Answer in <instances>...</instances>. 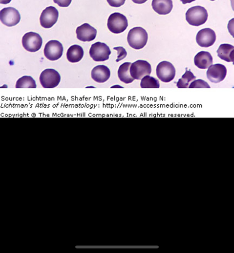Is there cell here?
Segmentation results:
<instances>
[{"mask_svg":"<svg viewBox=\"0 0 234 253\" xmlns=\"http://www.w3.org/2000/svg\"><path fill=\"white\" fill-rule=\"evenodd\" d=\"M84 56L83 48L77 45L71 46L67 50L66 57L67 60L71 63L80 61Z\"/></svg>","mask_w":234,"mask_h":253,"instance_id":"18","label":"cell"},{"mask_svg":"<svg viewBox=\"0 0 234 253\" xmlns=\"http://www.w3.org/2000/svg\"><path fill=\"white\" fill-rule=\"evenodd\" d=\"M210 1H215V0H210Z\"/></svg>","mask_w":234,"mask_h":253,"instance_id":"31","label":"cell"},{"mask_svg":"<svg viewBox=\"0 0 234 253\" xmlns=\"http://www.w3.org/2000/svg\"><path fill=\"white\" fill-rule=\"evenodd\" d=\"M156 73L161 81L164 83H169L174 79L176 70L171 63L163 61L157 65Z\"/></svg>","mask_w":234,"mask_h":253,"instance_id":"6","label":"cell"},{"mask_svg":"<svg viewBox=\"0 0 234 253\" xmlns=\"http://www.w3.org/2000/svg\"><path fill=\"white\" fill-rule=\"evenodd\" d=\"M180 1L182 2L183 4L185 5L194 2L196 1V0H180Z\"/></svg>","mask_w":234,"mask_h":253,"instance_id":"29","label":"cell"},{"mask_svg":"<svg viewBox=\"0 0 234 253\" xmlns=\"http://www.w3.org/2000/svg\"><path fill=\"white\" fill-rule=\"evenodd\" d=\"M63 51V46L59 41L51 40L46 44L44 53L48 59L55 61L62 57Z\"/></svg>","mask_w":234,"mask_h":253,"instance_id":"12","label":"cell"},{"mask_svg":"<svg viewBox=\"0 0 234 253\" xmlns=\"http://www.w3.org/2000/svg\"><path fill=\"white\" fill-rule=\"evenodd\" d=\"M59 72L53 69H46L43 71L40 80L42 86L45 89H53L57 87L61 82Z\"/></svg>","mask_w":234,"mask_h":253,"instance_id":"5","label":"cell"},{"mask_svg":"<svg viewBox=\"0 0 234 253\" xmlns=\"http://www.w3.org/2000/svg\"><path fill=\"white\" fill-rule=\"evenodd\" d=\"M107 25L110 32L114 34H120L127 29L128 25V20L124 15L114 13L109 17Z\"/></svg>","mask_w":234,"mask_h":253,"instance_id":"3","label":"cell"},{"mask_svg":"<svg viewBox=\"0 0 234 253\" xmlns=\"http://www.w3.org/2000/svg\"><path fill=\"white\" fill-rule=\"evenodd\" d=\"M113 49L118 51V58H117L116 60V62H119L127 57L128 53L124 48L122 47H119L114 48Z\"/></svg>","mask_w":234,"mask_h":253,"instance_id":"25","label":"cell"},{"mask_svg":"<svg viewBox=\"0 0 234 253\" xmlns=\"http://www.w3.org/2000/svg\"><path fill=\"white\" fill-rule=\"evenodd\" d=\"M189 88H211L209 84L202 79L194 80L191 83Z\"/></svg>","mask_w":234,"mask_h":253,"instance_id":"24","label":"cell"},{"mask_svg":"<svg viewBox=\"0 0 234 253\" xmlns=\"http://www.w3.org/2000/svg\"><path fill=\"white\" fill-rule=\"evenodd\" d=\"M131 64L129 62L123 63L120 66L118 72L120 80L127 84L132 83L135 80L132 78L130 73V67Z\"/></svg>","mask_w":234,"mask_h":253,"instance_id":"20","label":"cell"},{"mask_svg":"<svg viewBox=\"0 0 234 253\" xmlns=\"http://www.w3.org/2000/svg\"><path fill=\"white\" fill-rule=\"evenodd\" d=\"M43 39L38 33L30 32L24 34L22 39L23 48L28 52L34 53L40 50L43 45Z\"/></svg>","mask_w":234,"mask_h":253,"instance_id":"4","label":"cell"},{"mask_svg":"<svg viewBox=\"0 0 234 253\" xmlns=\"http://www.w3.org/2000/svg\"><path fill=\"white\" fill-rule=\"evenodd\" d=\"M21 19L19 11L13 7L4 8L0 12V20L3 24L8 27L17 25Z\"/></svg>","mask_w":234,"mask_h":253,"instance_id":"9","label":"cell"},{"mask_svg":"<svg viewBox=\"0 0 234 253\" xmlns=\"http://www.w3.org/2000/svg\"><path fill=\"white\" fill-rule=\"evenodd\" d=\"M148 40V34L144 28L136 27L131 29L128 36L129 45L135 50H140L146 45Z\"/></svg>","mask_w":234,"mask_h":253,"instance_id":"1","label":"cell"},{"mask_svg":"<svg viewBox=\"0 0 234 253\" xmlns=\"http://www.w3.org/2000/svg\"><path fill=\"white\" fill-rule=\"evenodd\" d=\"M12 0H0V3L1 4L6 5L10 3Z\"/></svg>","mask_w":234,"mask_h":253,"instance_id":"30","label":"cell"},{"mask_svg":"<svg viewBox=\"0 0 234 253\" xmlns=\"http://www.w3.org/2000/svg\"><path fill=\"white\" fill-rule=\"evenodd\" d=\"M37 86L33 78L29 76H24L18 80L16 88H36Z\"/></svg>","mask_w":234,"mask_h":253,"instance_id":"22","label":"cell"},{"mask_svg":"<svg viewBox=\"0 0 234 253\" xmlns=\"http://www.w3.org/2000/svg\"><path fill=\"white\" fill-rule=\"evenodd\" d=\"M58 18L59 12L56 8L53 6L47 7L43 10L41 15V25L45 28H50L56 23Z\"/></svg>","mask_w":234,"mask_h":253,"instance_id":"13","label":"cell"},{"mask_svg":"<svg viewBox=\"0 0 234 253\" xmlns=\"http://www.w3.org/2000/svg\"><path fill=\"white\" fill-rule=\"evenodd\" d=\"M106 1L111 7L119 8L125 4L126 0H106Z\"/></svg>","mask_w":234,"mask_h":253,"instance_id":"26","label":"cell"},{"mask_svg":"<svg viewBox=\"0 0 234 253\" xmlns=\"http://www.w3.org/2000/svg\"><path fill=\"white\" fill-rule=\"evenodd\" d=\"M194 63L199 68L206 69L213 65V58L209 52L202 51L194 57Z\"/></svg>","mask_w":234,"mask_h":253,"instance_id":"17","label":"cell"},{"mask_svg":"<svg viewBox=\"0 0 234 253\" xmlns=\"http://www.w3.org/2000/svg\"><path fill=\"white\" fill-rule=\"evenodd\" d=\"M153 10L160 15L169 14L173 9L172 0H152Z\"/></svg>","mask_w":234,"mask_h":253,"instance_id":"16","label":"cell"},{"mask_svg":"<svg viewBox=\"0 0 234 253\" xmlns=\"http://www.w3.org/2000/svg\"><path fill=\"white\" fill-rule=\"evenodd\" d=\"M132 1L135 4H142L146 2L148 0H132Z\"/></svg>","mask_w":234,"mask_h":253,"instance_id":"28","label":"cell"},{"mask_svg":"<svg viewBox=\"0 0 234 253\" xmlns=\"http://www.w3.org/2000/svg\"><path fill=\"white\" fill-rule=\"evenodd\" d=\"M216 40V34L214 30L207 28L199 31L196 36L197 44L203 48L212 46Z\"/></svg>","mask_w":234,"mask_h":253,"instance_id":"10","label":"cell"},{"mask_svg":"<svg viewBox=\"0 0 234 253\" xmlns=\"http://www.w3.org/2000/svg\"><path fill=\"white\" fill-rule=\"evenodd\" d=\"M142 88H160V84L158 80L147 76L141 79L140 84Z\"/></svg>","mask_w":234,"mask_h":253,"instance_id":"23","label":"cell"},{"mask_svg":"<svg viewBox=\"0 0 234 253\" xmlns=\"http://www.w3.org/2000/svg\"><path fill=\"white\" fill-rule=\"evenodd\" d=\"M77 38L83 42H90L96 38L97 31L88 23L78 27L76 30Z\"/></svg>","mask_w":234,"mask_h":253,"instance_id":"14","label":"cell"},{"mask_svg":"<svg viewBox=\"0 0 234 253\" xmlns=\"http://www.w3.org/2000/svg\"><path fill=\"white\" fill-rule=\"evenodd\" d=\"M151 72V65L146 60H138L130 67V75L135 80H141L145 76H150Z\"/></svg>","mask_w":234,"mask_h":253,"instance_id":"7","label":"cell"},{"mask_svg":"<svg viewBox=\"0 0 234 253\" xmlns=\"http://www.w3.org/2000/svg\"><path fill=\"white\" fill-rule=\"evenodd\" d=\"M234 52V47L233 46L228 44H224L219 46L217 51V53L218 57L220 59L228 62H233Z\"/></svg>","mask_w":234,"mask_h":253,"instance_id":"19","label":"cell"},{"mask_svg":"<svg viewBox=\"0 0 234 253\" xmlns=\"http://www.w3.org/2000/svg\"><path fill=\"white\" fill-rule=\"evenodd\" d=\"M196 79V77L194 76L190 70H188L186 68L185 73L178 80L177 87L178 88H188L191 83Z\"/></svg>","mask_w":234,"mask_h":253,"instance_id":"21","label":"cell"},{"mask_svg":"<svg viewBox=\"0 0 234 253\" xmlns=\"http://www.w3.org/2000/svg\"><path fill=\"white\" fill-rule=\"evenodd\" d=\"M89 54L95 61L101 62L109 59L111 51L107 45L98 42L91 46Z\"/></svg>","mask_w":234,"mask_h":253,"instance_id":"8","label":"cell"},{"mask_svg":"<svg viewBox=\"0 0 234 253\" xmlns=\"http://www.w3.org/2000/svg\"><path fill=\"white\" fill-rule=\"evenodd\" d=\"M110 77V70L106 65H98L95 67L91 72L92 78L99 83L106 82L109 79Z\"/></svg>","mask_w":234,"mask_h":253,"instance_id":"15","label":"cell"},{"mask_svg":"<svg viewBox=\"0 0 234 253\" xmlns=\"http://www.w3.org/2000/svg\"><path fill=\"white\" fill-rule=\"evenodd\" d=\"M208 19L207 10L198 6L190 8L186 14V19L192 26H199L205 24Z\"/></svg>","mask_w":234,"mask_h":253,"instance_id":"2","label":"cell"},{"mask_svg":"<svg viewBox=\"0 0 234 253\" xmlns=\"http://www.w3.org/2000/svg\"><path fill=\"white\" fill-rule=\"evenodd\" d=\"M55 3L61 7H68L72 2V0H53Z\"/></svg>","mask_w":234,"mask_h":253,"instance_id":"27","label":"cell"},{"mask_svg":"<svg viewBox=\"0 0 234 253\" xmlns=\"http://www.w3.org/2000/svg\"><path fill=\"white\" fill-rule=\"evenodd\" d=\"M207 72L208 79L212 83H218L223 81L227 75V69L221 64L211 65Z\"/></svg>","mask_w":234,"mask_h":253,"instance_id":"11","label":"cell"}]
</instances>
